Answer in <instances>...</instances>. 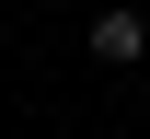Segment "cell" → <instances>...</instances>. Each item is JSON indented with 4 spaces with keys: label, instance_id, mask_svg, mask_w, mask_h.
I'll return each mask as SVG.
<instances>
[{
    "label": "cell",
    "instance_id": "1",
    "mask_svg": "<svg viewBox=\"0 0 150 139\" xmlns=\"http://www.w3.org/2000/svg\"><path fill=\"white\" fill-rule=\"evenodd\" d=\"M93 58H104V70L150 58V23H139V12H93Z\"/></svg>",
    "mask_w": 150,
    "mask_h": 139
}]
</instances>
